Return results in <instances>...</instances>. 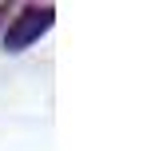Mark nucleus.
Masks as SVG:
<instances>
[{
  "mask_svg": "<svg viewBox=\"0 0 151 151\" xmlns=\"http://www.w3.org/2000/svg\"><path fill=\"white\" fill-rule=\"evenodd\" d=\"M48 24H52V8H48V4H44V8H24V12L8 24L4 48H8V52H24V48H28L32 40L48 28Z\"/></svg>",
  "mask_w": 151,
  "mask_h": 151,
  "instance_id": "1",
  "label": "nucleus"
}]
</instances>
